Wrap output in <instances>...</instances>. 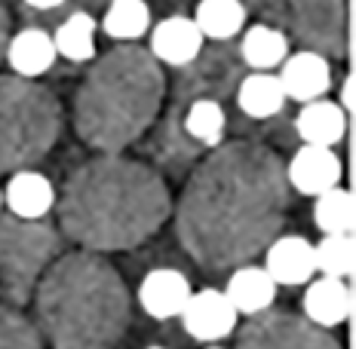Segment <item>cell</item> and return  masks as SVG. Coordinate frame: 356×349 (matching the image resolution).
I'll use <instances>...</instances> for the list:
<instances>
[{"mask_svg":"<svg viewBox=\"0 0 356 349\" xmlns=\"http://www.w3.org/2000/svg\"><path fill=\"white\" fill-rule=\"evenodd\" d=\"M283 178L261 172L255 184L218 172L197 184L178 218V239L203 270L249 264L280 230Z\"/></svg>","mask_w":356,"mask_h":349,"instance_id":"6da1fadb","label":"cell"},{"mask_svg":"<svg viewBox=\"0 0 356 349\" xmlns=\"http://www.w3.org/2000/svg\"><path fill=\"white\" fill-rule=\"evenodd\" d=\"M40 337L53 349H114L132 318L123 276L99 255L74 251L40 273L34 285Z\"/></svg>","mask_w":356,"mask_h":349,"instance_id":"7a4b0ae2","label":"cell"},{"mask_svg":"<svg viewBox=\"0 0 356 349\" xmlns=\"http://www.w3.org/2000/svg\"><path fill=\"white\" fill-rule=\"evenodd\" d=\"M166 214V196L136 169L92 172L62 205L65 230L92 251H126L145 242Z\"/></svg>","mask_w":356,"mask_h":349,"instance_id":"3957f363","label":"cell"},{"mask_svg":"<svg viewBox=\"0 0 356 349\" xmlns=\"http://www.w3.org/2000/svg\"><path fill=\"white\" fill-rule=\"evenodd\" d=\"M58 239L49 227L25 218H0V294L22 307L31 300L40 273L49 266Z\"/></svg>","mask_w":356,"mask_h":349,"instance_id":"277c9868","label":"cell"},{"mask_svg":"<svg viewBox=\"0 0 356 349\" xmlns=\"http://www.w3.org/2000/svg\"><path fill=\"white\" fill-rule=\"evenodd\" d=\"M236 349H344L329 328H320L310 318L283 309H264L249 316L236 334Z\"/></svg>","mask_w":356,"mask_h":349,"instance_id":"5b68a950","label":"cell"},{"mask_svg":"<svg viewBox=\"0 0 356 349\" xmlns=\"http://www.w3.org/2000/svg\"><path fill=\"white\" fill-rule=\"evenodd\" d=\"M178 316H181L188 337L200 340V343H218V340L231 337L236 331V318H240L234 303L227 300V294L218 291V288L191 291L188 303L181 307Z\"/></svg>","mask_w":356,"mask_h":349,"instance_id":"8992f818","label":"cell"},{"mask_svg":"<svg viewBox=\"0 0 356 349\" xmlns=\"http://www.w3.org/2000/svg\"><path fill=\"white\" fill-rule=\"evenodd\" d=\"M264 270L277 285L298 288L307 285L316 276V261H314V242L304 236H273L264 245Z\"/></svg>","mask_w":356,"mask_h":349,"instance_id":"52a82bcc","label":"cell"},{"mask_svg":"<svg viewBox=\"0 0 356 349\" xmlns=\"http://www.w3.org/2000/svg\"><path fill=\"white\" fill-rule=\"evenodd\" d=\"M280 83H283L286 99L298 101H314L323 99L332 86V68H329V58L316 49H301L295 56H286L283 65H280Z\"/></svg>","mask_w":356,"mask_h":349,"instance_id":"ba28073f","label":"cell"},{"mask_svg":"<svg viewBox=\"0 0 356 349\" xmlns=\"http://www.w3.org/2000/svg\"><path fill=\"white\" fill-rule=\"evenodd\" d=\"M341 175H344L341 157L323 144H304L286 169L289 184L304 196H320L323 190L341 184Z\"/></svg>","mask_w":356,"mask_h":349,"instance_id":"9c48e42d","label":"cell"},{"mask_svg":"<svg viewBox=\"0 0 356 349\" xmlns=\"http://www.w3.org/2000/svg\"><path fill=\"white\" fill-rule=\"evenodd\" d=\"M350 307H353V297H350V288H347V279L323 276V273L307 282L301 297V309H304L301 316L329 331L347 322Z\"/></svg>","mask_w":356,"mask_h":349,"instance_id":"30bf717a","label":"cell"},{"mask_svg":"<svg viewBox=\"0 0 356 349\" xmlns=\"http://www.w3.org/2000/svg\"><path fill=\"white\" fill-rule=\"evenodd\" d=\"M188 297H191V279L175 266H157L138 285V303L157 322L175 318L188 303Z\"/></svg>","mask_w":356,"mask_h":349,"instance_id":"8fae6325","label":"cell"},{"mask_svg":"<svg viewBox=\"0 0 356 349\" xmlns=\"http://www.w3.org/2000/svg\"><path fill=\"white\" fill-rule=\"evenodd\" d=\"M203 40L197 22L188 16H169L151 31V56L172 68H188L203 53Z\"/></svg>","mask_w":356,"mask_h":349,"instance_id":"7c38bea8","label":"cell"},{"mask_svg":"<svg viewBox=\"0 0 356 349\" xmlns=\"http://www.w3.org/2000/svg\"><path fill=\"white\" fill-rule=\"evenodd\" d=\"M277 288L280 285L270 279V273H267L264 266L240 264L231 273V279H227L225 294L240 316H258V313H264V309L273 307Z\"/></svg>","mask_w":356,"mask_h":349,"instance_id":"4fadbf2b","label":"cell"},{"mask_svg":"<svg viewBox=\"0 0 356 349\" xmlns=\"http://www.w3.org/2000/svg\"><path fill=\"white\" fill-rule=\"evenodd\" d=\"M295 132L304 144L335 147L347 135V110L329 99L304 101L298 117H295Z\"/></svg>","mask_w":356,"mask_h":349,"instance_id":"5bb4252c","label":"cell"},{"mask_svg":"<svg viewBox=\"0 0 356 349\" xmlns=\"http://www.w3.org/2000/svg\"><path fill=\"white\" fill-rule=\"evenodd\" d=\"M3 203L10 205V212L16 214V218L40 221L43 214H49V209L56 205V187L47 175L22 169L3 187Z\"/></svg>","mask_w":356,"mask_h":349,"instance_id":"9a60e30c","label":"cell"},{"mask_svg":"<svg viewBox=\"0 0 356 349\" xmlns=\"http://www.w3.org/2000/svg\"><path fill=\"white\" fill-rule=\"evenodd\" d=\"M56 43L53 34H47L43 28H25L10 40L6 49V62L10 68L25 80H34L40 74H47L56 65Z\"/></svg>","mask_w":356,"mask_h":349,"instance_id":"2e32d148","label":"cell"},{"mask_svg":"<svg viewBox=\"0 0 356 349\" xmlns=\"http://www.w3.org/2000/svg\"><path fill=\"white\" fill-rule=\"evenodd\" d=\"M286 101L289 99L277 74L255 71L249 77H243L240 86H236V105L252 120H270L286 108Z\"/></svg>","mask_w":356,"mask_h":349,"instance_id":"e0dca14e","label":"cell"},{"mask_svg":"<svg viewBox=\"0 0 356 349\" xmlns=\"http://www.w3.org/2000/svg\"><path fill=\"white\" fill-rule=\"evenodd\" d=\"M194 22L206 40H231L246 25V6L240 0H200Z\"/></svg>","mask_w":356,"mask_h":349,"instance_id":"ac0fdd59","label":"cell"},{"mask_svg":"<svg viewBox=\"0 0 356 349\" xmlns=\"http://www.w3.org/2000/svg\"><path fill=\"white\" fill-rule=\"evenodd\" d=\"M240 56H243V62H246L252 71L280 68V65H283V58L289 56V40H286V34L280 31V28L252 25L249 31L243 34Z\"/></svg>","mask_w":356,"mask_h":349,"instance_id":"d6986e66","label":"cell"},{"mask_svg":"<svg viewBox=\"0 0 356 349\" xmlns=\"http://www.w3.org/2000/svg\"><path fill=\"white\" fill-rule=\"evenodd\" d=\"M56 53L68 62H89L95 56V19L89 12H74L53 34Z\"/></svg>","mask_w":356,"mask_h":349,"instance_id":"ffe728a7","label":"cell"},{"mask_svg":"<svg viewBox=\"0 0 356 349\" xmlns=\"http://www.w3.org/2000/svg\"><path fill=\"white\" fill-rule=\"evenodd\" d=\"M102 28L114 40H138L151 31V6L145 0H111Z\"/></svg>","mask_w":356,"mask_h":349,"instance_id":"44dd1931","label":"cell"},{"mask_svg":"<svg viewBox=\"0 0 356 349\" xmlns=\"http://www.w3.org/2000/svg\"><path fill=\"white\" fill-rule=\"evenodd\" d=\"M353 221H356V212H353L350 190H344L341 184H335V187L323 190L320 196H316L314 224L323 236L325 233H353Z\"/></svg>","mask_w":356,"mask_h":349,"instance_id":"7402d4cb","label":"cell"},{"mask_svg":"<svg viewBox=\"0 0 356 349\" xmlns=\"http://www.w3.org/2000/svg\"><path fill=\"white\" fill-rule=\"evenodd\" d=\"M227 129V114L215 99H194L184 110V132L197 144H218Z\"/></svg>","mask_w":356,"mask_h":349,"instance_id":"603a6c76","label":"cell"},{"mask_svg":"<svg viewBox=\"0 0 356 349\" xmlns=\"http://www.w3.org/2000/svg\"><path fill=\"white\" fill-rule=\"evenodd\" d=\"M316 273L347 279L353 273V236L350 233H325L314 245Z\"/></svg>","mask_w":356,"mask_h":349,"instance_id":"cb8c5ba5","label":"cell"},{"mask_svg":"<svg viewBox=\"0 0 356 349\" xmlns=\"http://www.w3.org/2000/svg\"><path fill=\"white\" fill-rule=\"evenodd\" d=\"M0 349H43L37 325L3 303H0Z\"/></svg>","mask_w":356,"mask_h":349,"instance_id":"d4e9b609","label":"cell"},{"mask_svg":"<svg viewBox=\"0 0 356 349\" xmlns=\"http://www.w3.org/2000/svg\"><path fill=\"white\" fill-rule=\"evenodd\" d=\"M350 105H353V80L347 77L344 80V89H341V108L350 110Z\"/></svg>","mask_w":356,"mask_h":349,"instance_id":"484cf974","label":"cell"},{"mask_svg":"<svg viewBox=\"0 0 356 349\" xmlns=\"http://www.w3.org/2000/svg\"><path fill=\"white\" fill-rule=\"evenodd\" d=\"M28 6H34V10H56V6H62L65 0H25Z\"/></svg>","mask_w":356,"mask_h":349,"instance_id":"4316f807","label":"cell"},{"mask_svg":"<svg viewBox=\"0 0 356 349\" xmlns=\"http://www.w3.org/2000/svg\"><path fill=\"white\" fill-rule=\"evenodd\" d=\"M0 205H3V187H0Z\"/></svg>","mask_w":356,"mask_h":349,"instance_id":"83f0119b","label":"cell"},{"mask_svg":"<svg viewBox=\"0 0 356 349\" xmlns=\"http://www.w3.org/2000/svg\"><path fill=\"white\" fill-rule=\"evenodd\" d=\"M147 349H166V346H147Z\"/></svg>","mask_w":356,"mask_h":349,"instance_id":"f1b7e54d","label":"cell"},{"mask_svg":"<svg viewBox=\"0 0 356 349\" xmlns=\"http://www.w3.org/2000/svg\"><path fill=\"white\" fill-rule=\"evenodd\" d=\"M206 349H221V346H206Z\"/></svg>","mask_w":356,"mask_h":349,"instance_id":"f546056e","label":"cell"}]
</instances>
